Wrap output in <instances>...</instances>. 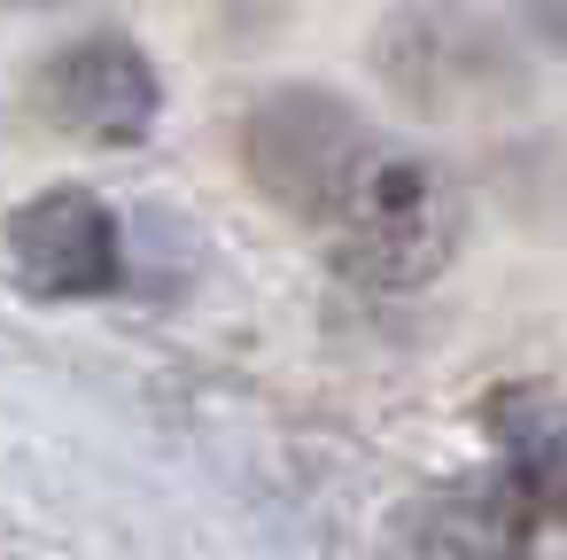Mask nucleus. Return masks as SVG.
I'll use <instances>...</instances> for the list:
<instances>
[{"mask_svg":"<svg viewBox=\"0 0 567 560\" xmlns=\"http://www.w3.org/2000/svg\"><path fill=\"white\" fill-rule=\"evenodd\" d=\"M365 141H373V125L342 94L280 86L241 118V172L272 211H288L296 226L319 234V218L334 211V195H342L350 164L365 156Z\"/></svg>","mask_w":567,"mask_h":560,"instance_id":"nucleus-2","label":"nucleus"},{"mask_svg":"<svg viewBox=\"0 0 567 560\" xmlns=\"http://www.w3.org/2000/svg\"><path fill=\"white\" fill-rule=\"evenodd\" d=\"M334 265L365 288H420L435 281L451 257H458V234H466V203L458 187L404 141L373 133L365 156L350 164L334 211L319 218Z\"/></svg>","mask_w":567,"mask_h":560,"instance_id":"nucleus-1","label":"nucleus"},{"mask_svg":"<svg viewBox=\"0 0 567 560\" xmlns=\"http://www.w3.org/2000/svg\"><path fill=\"white\" fill-rule=\"evenodd\" d=\"M381 71L404 94V110L427 125H458L520 102V55L505 48L497 24H482L458 0H427V9L396 17L381 40Z\"/></svg>","mask_w":567,"mask_h":560,"instance_id":"nucleus-3","label":"nucleus"},{"mask_svg":"<svg viewBox=\"0 0 567 560\" xmlns=\"http://www.w3.org/2000/svg\"><path fill=\"white\" fill-rule=\"evenodd\" d=\"M482 428L497 444L505 490L536 513V529H567V405L544 381H513L482 405Z\"/></svg>","mask_w":567,"mask_h":560,"instance_id":"nucleus-7","label":"nucleus"},{"mask_svg":"<svg viewBox=\"0 0 567 560\" xmlns=\"http://www.w3.org/2000/svg\"><path fill=\"white\" fill-rule=\"evenodd\" d=\"M396 544L404 560H536V513L505 490L497 467H482L420 490Z\"/></svg>","mask_w":567,"mask_h":560,"instance_id":"nucleus-6","label":"nucleus"},{"mask_svg":"<svg viewBox=\"0 0 567 560\" xmlns=\"http://www.w3.org/2000/svg\"><path fill=\"white\" fill-rule=\"evenodd\" d=\"M0 9H63V0H0Z\"/></svg>","mask_w":567,"mask_h":560,"instance_id":"nucleus-9","label":"nucleus"},{"mask_svg":"<svg viewBox=\"0 0 567 560\" xmlns=\"http://www.w3.org/2000/svg\"><path fill=\"white\" fill-rule=\"evenodd\" d=\"M0 257H9L24 296H48V304H86L125 288V234L94 187H40L24 211H9Z\"/></svg>","mask_w":567,"mask_h":560,"instance_id":"nucleus-5","label":"nucleus"},{"mask_svg":"<svg viewBox=\"0 0 567 560\" xmlns=\"http://www.w3.org/2000/svg\"><path fill=\"white\" fill-rule=\"evenodd\" d=\"M24 110L79 149H141L164 118V79L125 32H86L32 71Z\"/></svg>","mask_w":567,"mask_h":560,"instance_id":"nucleus-4","label":"nucleus"},{"mask_svg":"<svg viewBox=\"0 0 567 560\" xmlns=\"http://www.w3.org/2000/svg\"><path fill=\"white\" fill-rule=\"evenodd\" d=\"M528 24H536V32L567 55V0H528Z\"/></svg>","mask_w":567,"mask_h":560,"instance_id":"nucleus-8","label":"nucleus"}]
</instances>
